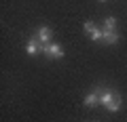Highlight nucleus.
<instances>
[{
    "instance_id": "1a4fd4ad",
    "label": "nucleus",
    "mask_w": 127,
    "mask_h": 122,
    "mask_svg": "<svg viewBox=\"0 0 127 122\" xmlns=\"http://www.w3.org/2000/svg\"><path fill=\"white\" fill-rule=\"evenodd\" d=\"M104 30H117V19L114 17H106L104 19Z\"/></svg>"
},
{
    "instance_id": "9d476101",
    "label": "nucleus",
    "mask_w": 127,
    "mask_h": 122,
    "mask_svg": "<svg viewBox=\"0 0 127 122\" xmlns=\"http://www.w3.org/2000/svg\"><path fill=\"white\" fill-rule=\"evenodd\" d=\"M97 2H108V0H97Z\"/></svg>"
},
{
    "instance_id": "f03ea898",
    "label": "nucleus",
    "mask_w": 127,
    "mask_h": 122,
    "mask_svg": "<svg viewBox=\"0 0 127 122\" xmlns=\"http://www.w3.org/2000/svg\"><path fill=\"white\" fill-rule=\"evenodd\" d=\"M34 36H36L38 40L42 42V44H49L51 38H53V32H51V27H49V25H38V27H36V32H34Z\"/></svg>"
},
{
    "instance_id": "6e6552de",
    "label": "nucleus",
    "mask_w": 127,
    "mask_h": 122,
    "mask_svg": "<svg viewBox=\"0 0 127 122\" xmlns=\"http://www.w3.org/2000/svg\"><path fill=\"white\" fill-rule=\"evenodd\" d=\"M95 27H97V25H95V21H85V23H83V32H85L87 36H91V32H93Z\"/></svg>"
},
{
    "instance_id": "39448f33",
    "label": "nucleus",
    "mask_w": 127,
    "mask_h": 122,
    "mask_svg": "<svg viewBox=\"0 0 127 122\" xmlns=\"http://www.w3.org/2000/svg\"><path fill=\"white\" fill-rule=\"evenodd\" d=\"M83 103H85V107H95V105L100 103V93H97V90L93 88L91 93H87V95H85Z\"/></svg>"
},
{
    "instance_id": "20e7f679",
    "label": "nucleus",
    "mask_w": 127,
    "mask_h": 122,
    "mask_svg": "<svg viewBox=\"0 0 127 122\" xmlns=\"http://www.w3.org/2000/svg\"><path fill=\"white\" fill-rule=\"evenodd\" d=\"M40 46H42V42L38 40L36 36H32L30 40L26 42V53H28V55H32V57H34V55H38V53H40Z\"/></svg>"
},
{
    "instance_id": "423d86ee",
    "label": "nucleus",
    "mask_w": 127,
    "mask_h": 122,
    "mask_svg": "<svg viewBox=\"0 0 127 122\" xmlns=\"http://www.w3.org/2000/svg\"><path fill=\"white\" fill-rule=\"evenodd\" d=\"M119 38H121V36H119L117 30H104V42H106V44H117Z\"/></svg>"
},
{
    "instance_id": "0eeeda50",
    "label": "nucleus",
    "mask_w": 127,
    "mask_h": 122,
    "mask_svg": "<svg viewBox=\"0 0 127 122\" xmlns=\"http://www.w3.org/2000/svg\"><path fill=\"white\" fill-rule=\"evenodd\" d=\"M121 105H123V99H121V95H117L108 105H106V109H108L110 114H114V112H119V109H121Z\"/></svg>"
},
{
    "instance_id": "7ed1b4c3",
    "label": "nucleus",
    "mask_w": 127,
    "mask_h": 122,
    "mask_svg": "<svg viewBox=\"0 0 127 122\" xmlns=\"http://www.w3.org/2000/svg\"><path fill=\"white\" fill-rule=\"evenodd\" d=\"M95 90H97V93H100V103L104 105V107H106V105H108L110 101H112L114 97L119 95L117 90H112V88H102V86H97V88H95Z\"/></svg>"
},
{
    "instance_id": "f257e3e1",
    "label": "nucleus",
    "mask_w": 127,
    "mask_h": 122,
    "mask_svg": "<svg viewBox=\"0 0 127 122\" xmlns=\"http://www.w3.org/2000/svg\"><path fill=\"white\" fill-rule=\"evenodd\" d=\"M40 53L45 55L47 59H51V61H55V59H62V57H64V49H62V44H57V42L42 44V46H40Z\"/></svg>"
}]
</instances>
